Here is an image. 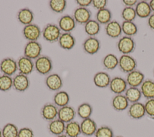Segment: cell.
<instances>
[{
    "label": "cell",
    "instance_id": "1",
    "mask_svg": "<svg viewBox=\"0 0 154 137\" xmlns=\"http://www.w3.org/2000/svg\"><path fill=\"white\" fill-rule=\"evenodd\" d=\"M61 31L58 26L54 24H48L42 31L43 39L50 43L57 42L61 34Z\"/></svg>",
    "mask_w": 154,
    "mask_h": 137
},
{
    "label": "cell",
    "instance_id": "2",
    "mask_svg": "<svg viewBox=\"0 0 154 137\" xmlns=\"http://www.w3.org/2000/svg\"><path fill=\"white\" fill-rule=\"evenodd\" d=\"M52 62L50 57L46 56H40L34 62V68L41 75H47L52 69Z\"/></svg>",
    "mask_w": 154,
    "mask_h": 137
},
{
    "label": "cell",
    "instance_id": "3",
    "mask_svg": "<svg viewBox=\"0 0 154 137\" xmlns=\"http://www.w3.org/2000/svg\"><path fill=\"white\" fill-rule=\"evenodd\" d=\"M42 51V45L37 41H29L24 47V56L31 59L36 60L41 56Z\"/></svg>",
    "mask_w": 154,
    "mask_h": 137
},
{
    "label": "cell",
    "instance_id": "4",
    "mask_svg": "<svg viewBox=\"0 0 154 137\" xmlns=\"http://www.w3.org/2000/svg\"><path fill=\"white\" fill-rule=\"evenodd\" d=\"M118 50L123 54H129L133 53L135 49L136 44L132 37L123 36L117 42Z\"/></svg>",
    "mask_w": 154,
    "mask_h": 137
},
{
    "label": "cell",
    "instance_id": "5",
    "mask_svg": "<svg viewBox=\"0 0 154 137\" xmlns=\"http://www.w3.org/2000/svg\"><path fill=\"white\" fill-rule=\"evenodd\" d=\"M137 63L136 60L129 54H122L119 59V66L125 73H129L136 69Z\"/></svg>",
    "mask_w": 154,
    "mask_h": 137
},
{
    "label": "cell",
    "instance_id": "6",
    "mask_svg": "<svg viewBox=\"0 0 154 137\" xmlns=\"http://www.w3.org/2000/svg\"><path fill=\"white\" fill-rule=\"evenodd\" d=\"M22 34L25 39L28 42L37 41L42 34V31L38 25L32 23L24 26L22 30Z\"/></svg>",
    "mask_w": 154,
    "mask_h": 137
},
{
    "label": "cell",
    "instance_id": "7",
    "mask_svg": "<svg viewBox=\"0 0 154 137\" xmlns=\"http://www.w3.org/2000/svg\"><path fill=\"white\" fill-rule=\"evenodd\" d=\"M0 71L3 74L11 77L17 71V61L11 57L3 59L0 62Z\"/></svg>",
    "mask_w": 154,
    "mask_h": 137
},
{
    "label": "cell",
    "instance_id": "8",
    "mask_svg": "<svg viewBox=\"0 0 154 137\" xmlns=\"http://www.w3.org/2000/svg\"><path fill=\"white\" fill-rule=\"evenodd\" d=\"M17 65L19 73L27 76L33 71L34 68V63L32 60L24 56H20L18 59Z\"/></svg>",
    "mask_w": 154,
    "mask_h": 137
},
{
    "label": "cell",
    "instance_id": "9",
    "mask_svg": "<svg viewBox=\"0 0 154 137\" xmlns=\"http://www.w3.org/2000/svg\"><path fill=\"white\" fill-rule=\"evenodd\" d=\"M29 80L27 75L17 74L13 78V88L18 92H24L29 86Z\"/></svg>",
    "mask_w": 154,
    "mask_h": 137
},
{
    "label": "cell",
    "instance_id": "10",
    "mask_svg": "<svg viewBox=\"0 0 154 137\" xmlns=\"http://www.w3.org/2000/svg\"><path fill=\"white\" fill-rule=\"evenodd\" d=\"M127 82L125 79L120 77H114L111 78L109 87L112 92L116 95L122 94L127 89Z\"/></svg>",
    "mask_w": 154,
    "mask_h": 137
},
{
    "label": "cell",
    "instance_id": "11",
    "mask_svg": "<svg viewBox=\"0 0 154 137\" xmlns=\"http://www.w3.org/2000/svg\"><path fill=\"white\" fill-rule=\"evenodd\" d=\"M73 17L76 23L85 25L91 19V12L88 8L79 7L75 10Z\"/></svg>",
    "mask_w": 154,
    "mask_h": 137
},
{
    "label": "cell",
    "instance_id": "12",
    "mask_svg": "<svg viewBox=\"0 0 154 137\" xmlns=\"http://www.w3.org/2000/svg\"><path fill=\"white\" fill-rule=\"evenodd\" d=\"M58 109L53 103H46L43 105L41 109V115L42 118L48 121H51L58 116Z\"/></svg>",
    "mask_w": 154,
    "mask_h": 137
},
{
    "label": "cell",
    "instance_id": "13",
    "mask_svg": "<svg viewBox=\"0 0 154 137\" xmlns=\"http://www.w3.org/2000/svg\"><path fill=\"white\" fill-rule=\"evenodd\" d=\"M82 47L85 53L90 55H93L99 51L100 43L96 37H88L83 42Z\"/></svg>",
    "mask_w": 154,
    "mask_h": 137
},
{
    "label": "cell",
    "instance_id": "14",
    "mask_svg": "<svg viewBox=\"0 0 154 137\" xmlns=\"http://www.w3.org/2000/svg\"><path fill=\"white\" fill-rule=\"evenodd\" d=\"M76 114V112L73 107L67 105L58 109L57 117L65 124H67L73 121Z\"/></svg>",
    "mask_w": 154,
    "mask_h": 137
},
{
    "label": "cell",
    "instance_id": "15",
    "mask_svg": "<svg viewBox=\"0 0 154 137\" xmlns=\"http://www.w3.org/2000/svg\"><path fill=\"white\" fill-rule=\"evenodd\" d=\"M47 88L52 91H59L63 86V80L60 75L56 73L48 75L45 79Z\"/></svg>",
    "mask_w": 154,
    "mask_h": 137
},
{
    "label": "cell",
    "instance_id": "16",
    "mask_svg": "<svg viewBox=\"0 0 154 137\" xmlns=\"http://www.w3.org/2000/svg\"><path fill=\"white\" fill-rule=\"evenodd\" d=\"M58 22V27L64 33H70L75 29L76 24L73 17L68 14L61 16Z\"/></svg>",
    "mask_w": 154,
    "mask_h": 137
},
{
    "label": "cell",
    "instance_id": "17",
    "mask_svg": "<svg viewBox=\"0 0 154 137\" xmlns=\"http://www.w3.org/2000/svg\"><path fill=\"white\" fill-rule=\"evenodd\" d=\"M126 81L130 87L138 88L144 81V75L140 71L135 69L127 74Z\"/></svg>",
    "mask_w": 154,
    "mask_h": 137
},
{
    "label": "cell",
    "instance_id": "18",
    "mask_svg": "<svg viewBox=\"0 0 154 137\" xmlns=\"http://www.w3.org/2000/svg\"><path fill=\"white\" fill-rule=\"evenodd\" d=\"M129 116L134 119H140L146 115L144 104L140 102L132 103L128 107Z\"/></svg>",
    "mask_w": 154,
    "mask_h": 137
},
{
    "label": "cell",
    "instance_id": "19",
    "mask_svg": "<svg viewBox=\"0 0 154 137\" xmlns=\"http://www.w3.org/2000/svg\"><path fill=\"white\" fill-rule=\"evenodd\" d=\"M80 127L81 133L86 136L94 135L97 129V126L96 122L91 118L82 119L80 123Z\"/></svg>",
    "mask_w": 154,
    "mask_h": 137
},
{
    "label": "cell",
    "instance_id": "20",
    "mask_svg": "<svg viewBox=\"0 0 154 137\" xmlns=\"http://www.w3.org/2000/svg\"><path fill=\"white\" fill-rule=\"evenodd\" d=\"M60 46L66 50L72 49L76 44V39L71 33H61L58 40Z\"/></svg>",
    "mask_w": 154,
    "mask_h": 137
},
{
    "label": "cell",
    "instance_id": "21",
    "mask_svg": "<svg viewBox=\"0 0 154 137\" xmlns=\"http://www.w3.org/2000/svg\"><path fill=\"white\" fill-rule=\"evenodd\" d=\"M129 102L126 98L125 95L119 94L116 95L112 99L111 105L113 109L118 112H121L126 110L129 107Z\"/></svg>",
    "mask_w": 154,
    "mask_h": 137
},
{
    "label": "cell",
    "instance_id": "22",
    "mask_svg": "<svg viewBox=\"0 0 154 137\" xmlns=\"http://www.w3.org/2000/svg\"><path fill=\"white\" fill-rule=\"evenodd\" d=\"M105 30L106 35L111 38H117L122 33V26L116 21H111L107 24L105 27Z\"/></svg>",
    "mask_w": 154,
    "mask_h": 137
},
{
    "label": "cell",
    "instance_id": "23",
    "mask_svg": "<svg viewBox=\"0 0 154 137\" xmlns=\"http://www.w3.org/2000/svg\"><path fill=\"white\" fill-rule=\"evenodd\" d=\"M111 80L109 75L104 71L98 72L93 77L94 85L99 88H105L109 86Z\"/></svg>",
    "mask_w": 154,
    "mask_h": 137
},
{
    "label": "cell",
    "instance_id": "24",
    "mask_svg": "<svg viewBox=\"0 0 154 137\" xmlns=\"http://www.w3.org/2000/svg\"><path fill=\"white\" fill-rule=\"evenodd\" d=\"M65 127L66 124L64 122L58 118H56L49 123L48 129L51 134L57 136L64 134L65 132Z\"/></svg>",
    "mask_w": 154,
    "mask_h": 137
},
{
    "label": "cell",
    "instance_id": "25",
    "mask_svg": "<svg viewBox=\"0 0 154 137\" xmlns=\"http://www.w3.org/2000/svg\"><path fill=\"white\" fill-rule=\"evenodd\" d=\"M34 13L33 12L28 8H23L20 9L17 14V18L19 22L25 25H29L32 23L34 21Z\"/></svg>",
    "mask_w": 154,
    "mask_h": 137
},
{
    "label": "cell",
    "instance_id": "26",
    "mask_svg": "<svg viewBox=\"0 0 154 137\" xmlns=\"http://www.w3.org/2000/svg\"><path fill=\"white\" fill-rule=\"evenodd\" d=\"M135 10L136 14L140 18H147L151 15L152 10L149 2L145 1H141L137 2Z\"/></svg>",
    "mask_w": 154,
    "mask_h": 137
},
{
    "label": "cell",
    "instance_id": "27",
    "mask_svg": "<svg viewBox=\"0 0 154 137\" xmlns=\"http://www.w3.org/2000/svg\"><path fill=\"white\" fill-rule=\"evenodd\" d=\"M142 95L147 100L154 98V81L146 80L140 86Z\"/></svg>",
    "mask_w": 154,
    "mask_h": 137
},
{
    "label": "cell",
    "instance_id": "28",
    "mask_svg": "<svg viewBox=\"0 0 154 137\" xmlns=\"http://www.w3.org/2000/svg\"><path fill=\"white\" fill-rule=\"evenodd\" d=\"M53 100L54 104L60 108L69 104L70 101V96L66 91H59L54 95Z\"/></svg>",
    "mask_w": 154,
    "mask_h": 137
},
{
    "label": "cell",
    "instance_id": "29",
    "mask_svg": "<svg viewBox=\"0 0 154 137\" xmlns=\"http://www.w3.org/2000/svg\"><path fill=\"white\" fill-rule=\"evenodd\" d=\"M64 133L68 137L79 136L81 133L80 124L74 120L66 124Z\"/></svg>",
    "mask_w": 154,
    "mask_h": 137
},
{
    "label": "cell",
    "instance_id": "30",
    "mask_svg": "<svg viewBox=\"0 0 154 137\" xmlns=\"http://www.w3.org/2000/svg\"><path fill=\"white\" fill-rule=\"evenodd\" d=\"M125 95L129 103H134L138 102L141 99L142 94L140 89L135 87H129L125 92Z\"/></svg>",
    "mask_w": 154,
    "mask_h": 137
},
{
    "label": "cell",
    "instance_id": "31",
    "mask_svg": "<svg viewBox=\"0 0 154 137\" xmlns=\"http://www.w3.org/2000/svg\"><path fill=\"white\" fill-rule=\"evenodd\" d=\"M100 30V24L96 20L90 19L84 25L85 32L89 37H94L99 33Z\"/></svg>",
    "mask_w": 154,
    "mask_h": 137
},
{
    "label": "cell",
    "instance_id": "32",
    "mask_svg": "<svg viewBox=\"0 0 154 137\" xmlns=\"http://www.w3.org/2000/svg\"><path fill=\"white\" fill-rule=\"evenodd\" d=\"M96 21L100 24L106 25L111 21L112 13L108 8H105L97 10V12L96 13Z\"/></svg>",
    "mask_w": 154,
    "mask_h": 137
},
{
    "label": "cell",
    "instance_id": "33",
    "mask_svg": "<svg viewBox=\"0 0 154 137\" xmlns=\"http://www.w3.org/2000/svg\"><path fill=\"white\" fill-rule=\"evenodd\" d=\"M103 67L107 70H113L119 65V59L113 54L106 55L102 60Z\"/></svg>",
    "mask_w": 154,
    "mask_h": 137
},
{
    "label": "cell",
    "instance_id": "34",
    "mask_svg": "<svg viewBox=\"0 0 154 137\" xmlns=\"http://www.w3.org/2000/svg\"><path fill=\"white\" fill-rule=\"evenodd\" d=\"M122 32L126 36L132 37L135 36L138 32V28L137 25L134 22L125 21L122 23Z\"/></svg>",
    "mask_w": 154,
    "mask_h": 137
},
{
    "label": "cell",
    "instance_id": "35",
    "mask_svg": "<svg viewBox=\"0 0 154 137\" xmlns=\"http://www.w3.org/2000/svg\"><path fill=\"white\" fill-rule=\"evenodd\" d=\"M76 113L82 119H87L90 118L93 113V107L89 103H83L78 107Z\"/></svg>",
    "mask_w": 154,
    "mask_h": 137
},
{
    "label": "cell",
    "instance_id": "36",
    "mask_svg": "<svg viewBox=\"0 0 154 137\" xmlns=\"http://www.w3.org/2000/svg\"><path fill=\"white\" fill-rule=\"evenodd\" d=\"M19 130L14 124L7 123L2 129V137H17Z\"/></svg>",
    "mask_w": 154,
    "mask_h": 137
},
{
    "label": "cell",
    "instance_id": "37",
    "mask_svg": "<svg viewBox=\"0 0 154 137\" xmlns=\"http://www.w3.org/2000/svg\"><path fill=\"white\" fill-rule=\"evenodd\" d=\"M49 5L54 12L61 13L66 8L67 1L65 0H51L49 1Z\"/></svg>",
    "mask_w": 154,
    "mask_h": 137
},
{
    "label": "cell",
    "instance_id": "38",
    "mask_svg": "<svg viewBox=\"0 0 154 137\" xmlns=\"http://www.w3.org/2000/svg\"><path fill=\"white\" fill-rule=\"evenodd\" d=\"M13 87V78L11 76L2 74L0 75V91L7 92Z\"/></svg>",
    "mask_w": 154,
    "mask_h": 137
},
{
    "label": "cell",
    "instance_id": "39",
    "mask_svg": "<svg viewBox=\"0 0 154 137\" xmlns=\"http://www.w3.org/2000/svg\"><path fill=\"white\" fill-rule=\"evenodd\" d=\"M121 15L125 21L129 22H133L137 16L135 8L129 7H125L123 9Z\"/></svg>",
    "mask_w": 154,
    "mask_h": 137
},
{
    "label": "cell",
    "instance_id": "40",
    "mask_svg": "<svg viewBox=\"0 0 154 137\" xmlns=\"http://www.w3.org/2000/svg\"><path fill=\"white\" fill-rule=\"evenodd\" d=\"M95 137H114V133L111 128L106 126H103L97 128Z\"/></svg>",
    "mask_w": 154,
    "mask_h": 137
},
{
    "label": "cell",
    "instance_id": "41",
    "mask_svg": "<svg viewBox=\"0 0 154 137\" xmlns=\"http://www.w3.org/2000/svg\"><path fill=\"white\" fill-rule=\"evenodd\" d=\"M146 114L150 118L154 119V98L147 100L144 104Z\"/></svg>",
    "mask_w": 154,
    "mask_h": 137
},
{
    "label": "cell",
    "instance_id": "42",
    "mask_svg": "<svg viewBox=\"0 0 154 137\" xmlns=\"http://www.w3.org/2000/svg\"><path fill=\"white\" fill-rule=\"evenodd\" d=\"M34 133L33 130L27 127H22L19 130L17 137H34Z\"/></svg>",
    "mask_w": 154,
    "mask_h": 137
},
{
    "label": "cell",
    "instance_id": "43",
    "mask_svg": "<svg viewBox=\"0 0 154 137\" xmlns=\"http://www.w3.org/2000/svg\"><path fill=\"white\" fill-rule=\"evenodd\" d=\"M108 1L106 0H92L91 5L97 10L106 8Z\"/></svg>",
    "mask_w": 154,
    "mask_h": 137
},
{
    "label": "cell",
    "instance_id": "44",
    "mask_svg": "<svg viewBox=\"0 0 154 137\" xmlns=\"http://www.w3.org/2000/svg\"><path fill=\"white\" fill-rule=\"evenodd\" d=\"M76 2L79 7L87 8V7L91 4L92 0H77Z\"/></svg>",
    "mask_w": 154,
    "mask_h": 137
},
{
    "label": "cell",
    "instance_id": "45",
    "mask_svg": "<svg viewBox=\"0 0 154 137\" xmlns=\"http://www.w3.org/2000/svg\"><path fill=\"white\" fill-rule=\"evenodd\" d=\"M122 2L126 5V7H133L134 5H136L138 1L137 0H123Z\"/></svg>",
    "mask_w": 154,
    "mask_h": 137
},
{
    "label": "cell",
    "instance_id": "46",
    "mask_svg": "<svg viewBox=\"0 0 154 137\" xmlns=\"http://www.w3.org/2000/svg\"><path fill=\"white\" fill-rule=\"evenodd\" d=\"M147 24L150 28L154 31V13L151 14V15L148 18Z\"/></svg>",
    "mask_w": 154,
    "mask_h": 137
},
{
    "label": "cell",
    "instance_id": "47",
    "mask_svg": "<svg viewBox=\"0 0 154 137\" xmlns=\"http://www.w3.org/2000/svg\"><path fill=\"white\" fill-rule=\"evenodd\" d=\"M149 4L150 5V8L152 10V11L154 12V0L150 1Z\"/></svg>",
    "mask_w": 154,
    "mask_h": 137
},
{
    "label": "cell",
    "instance_id": "48",
    "mask_svg": "<svg viewBox=\"0 0 154 137\" xmlns=\"http://www.w3.org/2000/svg\"><path fill=\"white\" fill-rule=\"evenodd\" d=\"M56 137H68L65 133L64 134H62V135H58V136H57Z\"/></svg>",
    "mask_w": 154,
    "mask_h": 137
},
{
    "label": "cell",
    "instance_id": "49",
    "mask_svg": "<svg viewBox=\"0 0 154 137\" xmlns=\"http://www.w3.org/2000/svg\"><path fill=\"white\" fill-rule=\"evenodd\" d=\"M0 137H2V130L0 129Z\"/></svg>",
    "mask_w": 154,
    "mask_h": 137
},
{
    "label": "cell",
    "instance_id": "50",
    "mask_svg": "<svg viewBox=\"0 0 154 137\" xmlns=\"http://www.w3.org/2000/svg\"><path fill=\"white\" fill-rule=\"evenodd\" d=\"M114 137H123L122 136H114Z\"/></svg>",
    "mask_w": 154,
    "mask_h": 137
},
{
    "label": "cell",
    "instance_id": "51",
    "mask_svg": "<svg viewBox=\"0 0 154 137\" xmlns=\"http://www.w3.org/2000/svg\"><path fill=\"white\" fill-rule=\"evenodd\" d=\"M153 76H154V72H153Z\"/></svg>",
    "mask_w": 154,
    "mask_h": 137
},
{
    "label": "cell",
    "instance_id": "52",
    "mask_svg": "<svg viewBox=\"0 0 154 137\" xmlns=\"http://www.w3.org/2000/svg\"><path fill=\"white\" fill-rule=\"evenodd\" d=\"M78 137H81V136H78Z\"/></svg>",
    "mask_w": 154,
    "mask_h": 137
}]
</instances>
